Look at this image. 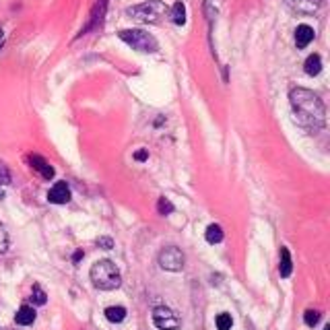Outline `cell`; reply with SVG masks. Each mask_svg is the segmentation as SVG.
Masks as SVG:
<instances>
[{"mask_svg": "<svg viewBox=\"0 0 330 330\" xmlns=\"http://www.w3.org/2000/svg\"><path fill=\"white\" fill-rule=\"evenodd\" d=\"M291 107L295 114V122L307 130V132H318L322 130L324 122H326V109L322 99L312 93L310 89H303V87H293L291 93Z\"/></svg>", "mask_w": 330, "mask_h": 330, "instance_id": "6da1fadb", "label": "cell"}, {"mask_svg": "<svg viewBox=\"0 0 330 330\" xmlns=\"http://www.w3.org/2000/svg\"><path fill=\"white\" fill-rule=\"evenodd\" d=\"M91 281L101 291H114L122 285V275L112 260H99L91 267Z\"/></svg>", "mask_w": 330, "mask_h": 330, "instance_id": "7a4b0ae2", "label": "cell"}, {"mask_svg": "<svg viewBox=\"0 0 330 330\" xmlns=\"http://www.w3.org/2000/svg\"><path fill=\"white\" fill-rule=\"evenodd\" d=\"M128 17L141 21V23H159V21L167 15V7L163 0H147L143 5L130 7L126 11Z\"/></svg>", "mask_w": 330, "mask_h": 330, "instance_id": "3957f363", "label": "cell"}, {"mask_svg": "<svg viewBox=\"0 0 330 330\" xmlns=\"http://www.w3.org/2000/svg\"><path fill=\"white\" fill-rule=\"evenodd\" d=\"M118 35H120L122 41L128 43V46H132L139 52H145V54H153V52H157V48H159L157 39L153 37L151 33L143 31V29H122Z\"/></svg>", "mask_w": 330, "mask_h": 330, "instance_id": "277c9868", "label": "cell"}, {"mask_svg": "<svg viewBox=\"0 0 330 330\" xmlns=\"http://www.w3.org/2000/svg\"><path fill=\"white\" fill-rule=\"evenodd\" d=\"M159 264L163 271H171V273H178L184 269V254L180 248L175 246H169V248H163L159 252Z\"/></svg>", "mask_w": 330, "mask_h": 330, "instance_id": "5b68a950", "label": "cell"}, {"mask_svg": "<svg viewBox=\"0 0 330 330\" xmlns=\"http://www.w3.org/2000/svg\"><path fill=\"white\" fill-rule=\"evenodd\" d=\"M153 322L159 330H180V318L165 305H159L153 310Z\"/></svg>", "mask_w": 330, "mask_h": 330, "instance_id": "8992f818", "label": "cell"}, {"mask_svg": "<svg viewBox=\"0 0 330 330\" xmlns=\"http://www.w3.org/2000/svg\"><path fill=\"white\" fill-rule=\"evenodd\" d=\"M48 201L54 203V205H66L71 201V188L66 182H56L50 192H48Z\"/></svg>", "mask_w": 330, "mask_h": 330, "instance_id": "52a82bcc", "label": "cell"}, {"mask_svg": "<svg viewBox=\"0 0 330 330\" xmlns=\"http://www.w3.org/2000/svg\"><path fill=\"white\" fill-rule=\"evenodd\" d=\"M287 5L291 11H295L299 15H314L320 9L322 0H287Z\"/></svg>", "mask_w": 330, "mask_h": 330, "instance_id": "ba28073f", "label": "cell"}, {"mask_svg": "<svg viewBox=\"0 0 330 330\" xmlns=\"http://www.w3.org/2000/svg\"><path fill=\"white\" fill-rule=\"evenodd\" d=\"M29 163H31V167H33L35 171H39V175H41L43 180H52V178H54V167L48 165V161L43 159V157H39V155H29Z\"/></svg>", "mask_w": 330, "mask_h": 330, "instance_id": "9c48e42d", "label": "cell"}, {"mask_svg": "<svg viewBox=\"0 0 330 330\" xmlns=\"http://www.w3.org/2000/svg\"><path fill=\"white\" fill-rule=\"evenodd\" d=\"M312 39H314V29L310 25H299L295 29V46L297 48H307Z\"/></svg>", "mask_w": 330, "mask_h": 330, "instance_id": "30bf717a", "label": "cell"}, {"mask_svg": "<svg viewBox=\"0 0 330 330\" xmlns=\"http://www.w3.org/2000/svg\"><path fill=\"white\" fill-rule=\"evenodd\" d=\"M35 310L31 305H23L21 310L15 314V322L19 324V326H29V324H33L35 322Z\"/></svg>", "mask_w": 330, "mask_h": 330, "instance_id": "8fae6325", "label": "cell"}, {"mask_svg": "<svg viewBox=\"0 0 330 330\" xmlns=\"http://www.w3.org/2000/svg\"><path fill=\"white\" fill-rule=\"evenodd\" d=\"M291 271H293V264H291V254L287 248H281V264H279V273L283 279L291 277Z\"/></svg>", "mask_w": 330, "mask_h": 330, "instance_id": "7c38bea8", "label": "cell"}, {"mask_svg": "<svg viewBox=\"0 0 330 330\" xmlns=\"http://www.w3.org/2000/svg\"><path fill=\"white\" fill-rule=\"evenodd\" d=\"M105 318L109 322H114V324H120L126 320V307L122 305H109L107 310H105Z\"/></svg>", "mask_w": 330, "mask_h": 330, "instance_id": "4fadbf2b", "label": "cell"}, {"mask_svg": "<svg viewBox=\"0 0 330 330\" xmlns=\"http://www.w3.org/2000/svg\"><path fill=\"white\" fill-rule=\"evenodd\" d=\"M320 71H322V60H320V56H318V54L307 56V60H305V73L310 75V77H316V75H320Z\"/></svg>", "mask_w": 330, "mask_h": 330, "instance_id": "5bb4252c", "label": "cell"}, {"mask_svg": "<svg viewBox=\"0 0 330 330\" xmlns=\"http://www.w3.org/2000/svg\"><path fill=\"white\" fill-rule=\"evenodd\" d=\"M171 21H173L175 25H184L186 23V9H184L182 0H178V3L173 5V9H171Z\"/></svg>", "mask_w": 330, "mask_h": 330, "instance_id": "9a60e30c", "label": "cell"}, {"mask_svg": "<svg viewBox=\"0 0 330 330\" xmlns=\"http://www.w3.org/2000/svg\"><path fill=\"white\" fill-rule=\"evenodd\" d=\"M205 237H207L209 244H219V241L223 239V229H221V225H217V223L209 225V227H207Z\"/></svg>", "mask_w": 330, "mask_h": 330, "instance_id": "2e32d148", "label": "cell"}, {"mask_svg": "<svg viewBox=\"0 0 330 330\" xmlns=\"http://www.w3.org/2000/svg\"><path fill=\"white\" fill-rule=\"evenodd\" d=\"M215 322H217V330H231V326H233V320H231V314H227V312H223V314H219Z\"/></svg>", "mask_w": 330, "mask_h": 330, "instance_id": "e0dca14e", "label": "cell"}, {"mask_svg": "<svg viewBox=\"0 0 330 330\" xmlns=\"http://www.w3.org/2000/svg\"><path fill=\"white\" fill-rule=\"evenodd\" d=\"M303 320H305L307 326L314 328V326L320 322V312H318V310H307V312L303 314Z\"/></svg>", "mask_w": 330, "mask_h": 330, "instance_id": "ac0fdd59", "label": "cell"}, {"mask_svg": "<svg viewBox=\"0 0 330 330\" xmlns=\"http://www.w3.org/2000/svg\"><path fill=\"white\" fill-rule=\"evenodd\" d=\"M31 301H33V303H37V305H43V303H46V293L41 291V287H39V285H33Z\"/></svg>", "mask_w": 330, "mask_h": 330, "instance_id": "d6986e66", "label": "cell"}, {"mask_svg": "<svg viewBox=\"0 0 330 330\" xmlns=\"http://www.w3.org/2000/svg\"><path fill=\"white\" fill-rule=\"evenodd\" d=\"M157 211H159L161 215H169V213H173V205L167 201V198H159V203H157Z\"/></svg>", "mask_w": 330, "mask_h": 330, "instance_id": "ffe728a7", "label": "cell"}, {"mask_svg": "<svg viewBox=\"0 0 330 330\" xmlns=\"http://www.w3.org/2000/svg\"><path fill=\"white\" fill-rule=\"evenodd\" d=\"M7 248H9V233H7L5 225L0 223V254H5Z\"/></svg>", "mask_w": 330, "mask_h": 330, "instance_id": "44dd1931", "label": "cell"}, {"mask_svg": "<svg viewBox=\"0 0 330 330\" xmlns=\"http://www.w3.org/2000/svg\"><path fill=\"white\" fill-rule=\"evenodd\" d=\"M0 184H11V171L3 161H0Z\"/></svg>", "mask_w": 330, "mask_h": 330, "instance_id": "7402d4cb", "label": "cell"}, {"mask_svg": "<svg viewBox=\"0 0 330 330\" xmlns=\"http://www.w3.org/2000/svg\"><path fill=\"white\" fill-rule=\"evenodd\" d=\"M97 244H99V246H103V250H109V248L114 246V241L109 239V237H99V239H97Z\"/></svg>", "mask_w": 330, "mask_h": 330, "instance_id": "603a6c76", "label": "cell"}, {"mask_svg": "<svg viewBox=\"0 0 330 330\" xmlns=\"http://www.w3.org/2000/svg\"><path fill=\"white\" fill-rule=\"evenodd\" d=\"M147 157H149V153H147L145 149H141V151H137V153H135V159H137V161H145Z\"/></svg>", "mask_w": 330, "mask_h": 330, "instance_id": "cb8c5ba5", "label": "cell"}, {"mask_svg": "<svg viewBox=\"0 0 330 330\" xmlns=\"http://www.w3.org/2000/svg\"><path fill=\"white\" fill-rule=\"evenodd\" d=\"M81 258H83V252H81V250H79V252H77V254H75V256H73V262H79V260H81Z\"/></svg>", "mask_w": 330, "mask_h": 330, "instance_id": "d4e9b609", "label": "cell"}, {"mask_svg": "<svg viewBox=\"0 0 330 330\" xmlns=\"http://www.w3.org/2000/svg\"><path fill=\"white\" fill-rule=\"evenodd\" d=\"M3 43H5V33H3V29H0V48H3Z\"/></svg>", "mask_w": 330, "mask_h": 330, "instance_id": "484cf974", "label": "cell"}, {"mask_svg": "<svg viewBox=\"0 0 330 330\" xmlns=\"http://www.w3.org/2000/svg\"><path fill=\"white\" fill-rule=\"evenodd\" d=\"M3 196H5V194H3V190H0V198H3Z\"/></svg>", "mask_w": 330, "mask_h": 330, "instance_id": "4316f807", "label": "cell"}, {"mask_svg": "<svg viewBox=\"0 0 330 330\" xmlns=\"http://www.w3.org/2000/svg\"><path fill=\"white\" fill-rule=\"evenodd\" d=\"M324 330H330V326H326V328H324Z\"/></svg>", "mask_w": 330, "mask_h": 330, "instance_id": "83f0119b", "label": "cell"}]
</instances>
